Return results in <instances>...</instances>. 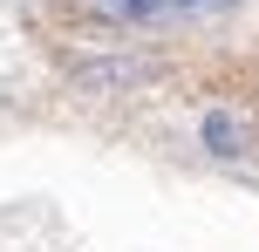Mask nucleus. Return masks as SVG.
<instances>
[{
  "mask_svg": "<svg viewBox=\"0 0 259 252\" xmlns=\"http://www.w3.org/2000/svg\"><path fill=\"white\" fill-rule=\"evenodd\" d=\"M82 21L96 27H157V21H178L170 0H75Z\"/></svg>",
  "mask_w": 259,
  "mask_h": 252,
  "instance_id": "3",
  "label": "nucleus"
},
{
  "mask_svg": "<svg viewBox=\"0 0 259 252\" xmlns=\"http://www.w3.org/2000/svg\"><path fill=\"white\" fill-rule=\"evenodd\" d=\"M198 143H205L219 164H246L259 150V130H252V116H239V109H205V116H198Z\"/></svg>",
  "mask_w": 259,
  "mask_h": 252,
  "instance_id": "2",
  "label": "nucleus"
},
{
  "mask_svg": "<svg viewBox=\"0 0 259 252\" xmlns=\"http://www.w3.org/2000/svg\"><path fill=\"white\" fill-rule=\"evenodd\" d=\"M68 82L82 95H137L157 82V62H143V55H75Z\"/></svg>",
  "mask_w": 259,
  "mask_h": 252,
  "instance_id": "1",
  "label": "nucleus"
},
{
  "mask_svg": "<svg viewBox=\"0 0 259 252\" xmlns=\"http://www.w3.org/2000/svg\"><path fill=\"white\" fill-rule=\"evenodd\" d=\"M178 14H219V7H232V0H170Z\"/></svg>",
  "mask_w": 259,
  "mask_h": 252,
  "instance_id": "4",
  "label": "nucleus"
}]
</instances>
